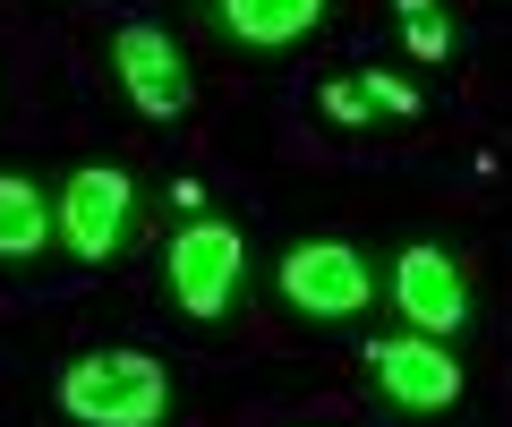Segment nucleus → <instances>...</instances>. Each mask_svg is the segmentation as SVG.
I'll list each match as a JSON object with an SVG mask.
<instances>
[{
    "instance_id": "nucleus-1",
    "label": "nucleus",
    "mask_w": 512,
    "mask_h": 427,
    "mask_svg": "<svg viewBox=\"0 0 512 427\" xmlns=\"http://www.w3.org/2000/svg\"><path fill=\"white\" fill-rule=\"evenodd\" d=\"M60 410L77 427H163L171 410V376L146 351H86L60 376Z\"/></svg>"
},
{
    "instance_id": "nucleus-2",
    "label": "nucleus",
    "mask_w": 512,
    "mask_h": 427,
    "mask_svg": "<svg viewBox=\"0 0 512 427\" xmlns=\"http://www.w3.org/2000/svg\"><path fill=\"white\" fill-rule=\"evenodd\" d=\"M367 368H376L384 402L410 410V419H436L461 402V359L436 334H402V342H367Z\"/></svg>"
},
{
    "instance_id": "nucleus-3",
    "label": "nucleus",
    "mask_w": 512,
    "mask_h": 427,
    "mask_svg": "<svg viewBox=\"0 0 512 427\" xmlns=\"http://www.w3.org/2000/svg\"><path fill=\"white\" fill-rule=\"evenodd\" d=\"M128 205H137L128 171H111V163H86V171H69V188L52 197V214H60V240H69V257L103 265L111 248L128 240Z\"/></svg>"
},
{
    "instance_id": "nucleus-4",
    "label": "nucleus",
    "mask_w": 512,
    "mask_h": 427,
    "mask_svg": "<svg viewBox=\"0 0 512 427\" xmlns=\"http://www.w3.org/2000/svg\"><path fill=\"white\" fill-rule=\"evenodd\" d=\"M282 299H291L299 316H359L367 299H376V274H367V257L342 248V240H299L291 257H282Z\"/></svg>"
},
{
    "instance_id": "nucleus-5",
    "label": "nucleus",
    "mask_w": 512,
    "mask_h": 427,
    "mask_svg": "<svg viewBox=\"0 0 512 427\" xmlns=\"http://www.w3.org/2000/svg\"><path fill=\"white\" fill-rule=\"evenodd\" d=\"M171 308L180 316H222L239 299V231L231 223H188L171 240Z\"/></svg>"
},
{
    "instance_id": "nucleus-6",
    "label": "nucleus",
    "mask_w": 512,
    "mask_h": 427,
    "mask_svg": "<svg viewBox=\"0 0 512 427\" xmlns=\"http://www.w3.org/2000/svg\"><path fill=\"white\" fill-rule=\"evenodd\" d=\"M111 69H120V94L146 120H180L188 94H197V86H188L180 43H171L163 26H120V35H111Z\"/></svg>"
},
{
    "instance_id": "nucleus-7",
    "label": "nucleus",
    "mask_w": 512,
    "mask_h": 427,
    "mask_svg": "<svg viewBox=\"0 0 512 427\" xmlns=\"http://www.w3.org/2000/svg\"><path fill=\"white\" fill-rule=\"evenodd\" d=\"M393 308L410 316V334H461L470 325V274L444 248H402L393 257Z\"/></svg>"
},
{
    "instance_id": "nucleus-8",
    "label": "nucleus",
    "mask_w": 512,
    "mask_h": 427,
    "mask_svg": "<svg viewBox=\"0 0 512 427\" xmlns=\"http://www.w3.org/2000/svg\"><path fill=\"white\" fill-rule=\"evenodd\" d=\"M214 9H222V35L248 52H282L325 18V0H214Z\"/></svg>"
},
{
    "instance_id": "nucleus-9",
    "label": "nucleus",
    "mask_w": 512,
    "mask_h": 427,
    "mask_svg": "<svg viewBox=\"0 0 512 427\" xmlns=\"http://www.w3.org/2000/svg\"><path fill=\"white\" fill-rule=\"evenodd\" d=\"M52 231H60L52 197L35 180H18V171H0V257H43Z\"/></svg>"
},
{
    "instance_id": "nucleus-10",
    "label": "nucleus",
    "mask_w": 512,
    "mask_h": 427,
    "mask_svg": "<svg viewBox=\"0 0 512 427\" xmlns=\"http://www.w3.org/2000/svg\"><path fill=\"white\" fill-rule=\"evenodd\" d=\"M393 9H402V43H410V60H444V52H453V26H444L436 0H393Z\"/></svg>"
},
{
    "instance_id": "nucleus-11",
    "label": "nucleus",
    "mask_w": 512,
    "mask_h": 427,
    "mask_svg": "<svg viewBox=\"0 0 512 427\" xmlns=\"http://www.w3.org/2000/svg\"><path fill=\"white\" fill-rule=\"evenodd\" d=\"M359 94H367V112H393V120L419 112V86H410V77H393V69H367Z\"/></svg>"
},
{
    "instance_id": "nucleus-12",
    "label": "nucleus",
    "mask_w": 512,
    "mask_h": 427,
    "mask_svg": "<svg viewBox=\"0 0 512 427\" xmlns=\"http://www.w3.org/2000/svg\"><path fill=\"white\" fill-rule=\"evenodd\" d=\"M325 120H342V129H359V120H367V94H359V77H333V86H325Z\"/></svg>"
}]
</instances>
